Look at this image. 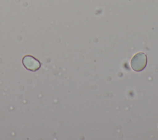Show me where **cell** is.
I'll list each match as a JSON object with an SVG mask.
<instances>
[{"mask_svg":"<svg viewBox=\"0 0 158 140\" xmlns=\"http://www.w3.org/2000/svg\"><path fill=\"white\" fill-rule=\"evenodd\" d=\"M22 64L27 70L31 72L38 70L41 67L40 62L36 58L30 55H27L23 57Z\"/></svg>","mask_w":158,"mask_h":140,"instance_id":"obj_2","label":"cell"},{"mask_svg":"<svg viewBox=\"0 0 158 140\" xmlns=\"http://www.w3.org/2000/svg\"><path fill=\"white\" fill-rule=\"evenodd\" d=\"M131 67L135 72L143 70L147 65V57L143 52H138L135 54L131 60Z\"/></svg>","mask_w":158,"mask_h":140,"instance_id":"obj_1","label":"cell"}]
</instances>
